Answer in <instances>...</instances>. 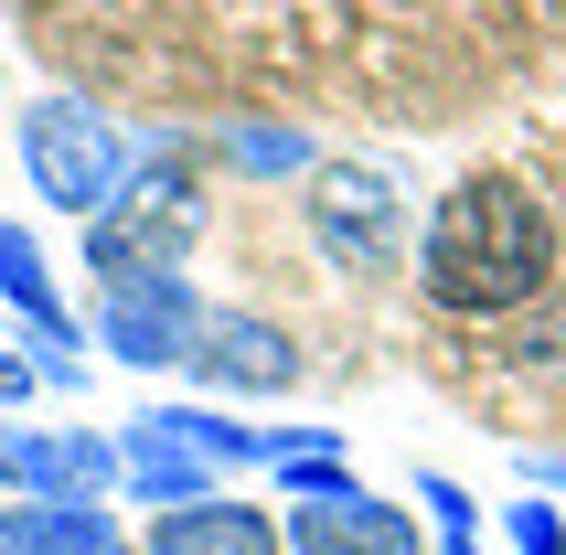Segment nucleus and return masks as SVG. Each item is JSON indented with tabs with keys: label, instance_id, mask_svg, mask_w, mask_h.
<instances>
[{
	"label": "nucleus",
	"instance_id": "nucleus-10",
	"mask_svg": "<svg viewBox=\"0 0 566 555\" xmlns=\"http://www.w3.org/2000/svg\"><path fill=\"white\" fill-rule=\"evenodd\" d=\"M118 481L139 502H150V513H182V502H214V460H192L182 438L160 428V417H128L118 428Z\"/></svg>",
	"mask_w": 566,
	"mask_h": 555
},
{
	"label": "nucleus",
	"instance_id": "nucleus-4",
	"mask_svg": "<svg viewBox=\"0 0 566 555\" xmlns=\"http://www.w3.org/2000/svg\"><path fill=\"white\" fill-rule=\"evenodd\" d=\"M96 342H107L118 364H139V374L192 364V342H203L192 278H118V289H96Z\"/></svg>",
	"mask_w": 566,
	"mask_h": 555
},
{
	"label": "nucleus",
	"instance_id": "nucleus-6",
	"mask_svg": "<svg viewBox=\"0 0 566 555\" xmlns=\"http://www.w3.org/2000/svg\"><path fill=\"white\" fill-rule=\"evenodd\" d=\"M311 235H321L332 268L375 278V268L407 256V203H396L385 171H321V182H311Z\"/></svg>",
	"mask_w": 566,
	"mask_h": 555
},
{
	"label": "nucleus",
	"instance_id": "nucleus-19",
	"mask_svg": "<svg viewBox=\"0 0 566 555\" xmlns=\"http://www.w3.org/2000/svg\"><path fill=\"white\" fill-rule=\"evenodd\" d=\"M524 481H535V492H566V460H545V449H535V460H524Z\"/></svg>",
	"mask_w": 566,
	"mask_h": 555
},
{
	"label": "nucleus",
	"instance_id": "nucleus-14",
	"mask_svg": "<svg viewBox=\"0 0 566 555\" xmlns=\"http://www.w3.org/2000/svg\"><path fill=\"white\" fill-rule=\"evenodd\" d=\"M417 502H428V524H439V555H481V513H471V492H460L449 470H428Z\"/></svg>",
	"mask_w": 566,
	"mask_h": 555
},
{
	"label": "nucleus",
	"instance_id": "nucleus-7",
	"mask_svg": "<svg viewBox=\"0 0 566 555\" xmlns=\"http://www.w3.org/2000/svg\"><path fill=\"white\" fill-rule=\"evenodd\" d=\"M279 534H289V555H428V534L385 492H364V481L353 492H321V502H289Z\"/></svg>",
	"mask_w": 566,
	"mask_h": 555
},
{
	"label": "nucleus",
	"instance_id": "nucleus-17",
	"mask_svg": "<svg viewBox=\"0 0 566 555\" xmlns=\"http://www.w3.org/2000/svg\"><path fill=\"white\" fill-rule=\"evenodd\" d=\"M513 353H524V364H566V300H556V310H535V321L513 332Z\"/></svg>",
	"mask_w": 566,
	"mask_h": 555
},
{
	"label": "nucleus",
	"instance_id": "nucleus-8",
	"mask_svg": "<svg viewBox=\"0 0 566 555\" xmlns=\"http://www.w3.org/2000/svg\"><path fill=\"white\" fill-rule=\"evenodd\" d=\"M192 374L224 385V396H289L300 385V342L256 310H203V342H192Z\"/></svg>",
	"mask_w": 566,
	"mask_h": 555
},
{
	"label": "nucleus",
	"instance_id": "nucleus-13",
	"mask_svg": "<svg viewBox=\"0 0 566 555\" xmlns=\"http://www.w3.org/2000/svg\"><path fill=\"white\" fill-rule=\"evenodd\" d=\"M150 417L182 438L192 460H214V470H268L289 449V428H235V417H214V406H150Z\"/></svg>",
	"mask_w": 566,
	"mask_h": 555
},
{
	"label": "nucleus",
	"instance_id": "nucleus-12",
	"mask_svg": "<svg viewBox=\"0 0 566 555\" xmlns=\"http://www.w3.org/2000/svg\"><path fill=\"white\" fill-rule=\"evenodd\" d=\"M0 300L22 310L32 342H75V321H64V300H54V268L32 247V224H11V214H0Z\"/></svg>",
	"mask_w": 566,
	"mask_h": 555
},
{
	"label": "nucleus",
	"instance_id": "nucleus-15",
	"mask_svg": "<svg viewBox=\"0 0 566 555\" xmlns=\"http://www.w3.org/2000/svg\"><path fill=\"white\" fill-rule=\"evenodd\" d=\"M224 171H311L300 128H224Z\"/></svg>",
	"mask_w": 566,
	"mask_h": 555
},
{
	"label": "nucleus",
	"instance_id": "nucleus-3",
	"mask_svg": "<svg viewBox=\"0 0 566 555\" xmlns=\"http://www.w3.org/2000/svg\"><path fill=\"white\" fill-rule=\"evenodd\" d=\"M128 171H139V139H128L96 96H32L22 107V182L43 192L54 214L96 224L128 192Z\"/></svg>",
	"mask_w": 566,
	"mask_h": 555
},
{
	"label": "nucleus",
	"instance_id": "nucleus-2",
	"mask_svg": "<svg viewBox=\"0 0 566 555\" xmlns=\"http://www.w3.org/2000/svg\"><path fill=\"white\" fill-rule=\"evenodd\" d=\"M192 235H203V182H192V160L171 150V139H139L128 192L86 224V268H96V289H118V278H182Z\"/></svg>",
	"mask_w": 566,
	"mask_h": 555
},
{
	"label": "nucleus",
	"instance_id": "nucleus-18",
	"mask_svg": "<svg viewBox=\"0 0 566 555\" xmlns=\"http://www.w3.org/2000/svg\"><path fill=\"white\" fill-rule=\"evenodd\" d=\"M32 385H43V374H32V353H22V342H0V406H22Z\"/></svg>",
	"mask_w": 566,
	"mask_h": 555
},
{
	"label": "nucleus",
	"instance_id": "nucleus-5",
	"mask_svg": "<svg viewBox=\"0 0 566 555\" xmlns=\"http://www.w3.org/2000/svg\"><path fill=\"white\" fill-rule=\"evenodd\" d=\"M118 438L86 428H0V502H107Z\"/></svg>",
	"mask_w": 566,
	"mask_h": 555
},
{
	"label": "nucleus",
	"instance_id": "nucleus-16",
	"mask_svg": "<svg viewBox=\"0 0 566 555\" xmlns=\"http://www.w3.org/2000/svg\"><path fill=\"white\" fill-rule=\"evenodd\" d=\"M503 524H513V555H566V513L556 502H513Z\"/></svg>",
	"mask_w": 566,
	"mask_h": 555
},
{
	"label": "nucleus",
	"instance_id": "nucleus-1",
	"mask_svg": "<svg viewBox=\"0 0 566 555\" xmlns=\"http://www.w3.org/2000/svg\"><path fill=\"white\" fill-rule=\"evenodd\" d=\"M556 278V214L513 171H471L439 192V214L417 235V289L449 321H524Z\"/></svg>",
	"mask_w": 566,
	"mask_h": 555
},
{
	"label": "nucleus",
	"instance_id": "nucleus-9",
	"mask_svg": "<svg viewBox=\"0 0 566 555\" xmlns=\"http://www.w3.org/2000/svg\"><path fill=\"white\" fill-rule=\"evenodd\" d=\"M139 555H289L279 513L268 502H182V513H160L150 534H139Z\"/></svg>",
	"mask_w": 566,
	"mask_h": 555
},
{
	"label": "nucleus",
	"instance_id": "nucleus-11",
	"mask_svg": "<svg viewBox=\"0 0 566 555\" xmlns=\"http://www.w3.org/2000/svg\"><path fill=\"white\" fill-rule=\"evenodd\" d=\"M0 555H118L107 502H0Z\"/></svg>",
	"mask_w": 566,
	"mask_h": 555
}]
</instances>
